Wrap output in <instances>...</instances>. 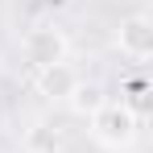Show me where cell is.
I'll use <instances>...</instances> for the list:
<instances>
[{
  "label": "cell",
  "instance_id": "obj_1",
  "mask_svg": "<svg viewBox=\"0 0 153 153\" xmlns=\"http://www.w3.org/2000/svg\"><path fill=\"white\" fill-rule=\"evenodd\" d=\"M91 128H95V137L103 145H116L120 149V145H128L137 137V112L128 103H100L91 112Z\"/></svg>",
  "mask_w": 153,
  "mask_h": 153
},
{
  "label": "cell",
  "instance_id": "obj_2",
  "mask_svg": "<svg viewBox=\"0 0 153 153\" xmlns=\"http://www.w3.org/2000/svg\"><path fill=\"white\" fill-rule=\"evenodd\" d=\"M21 50H25V58L37 66V71H46V66H54V62L66 58V33L58 25H37V29L25 33Z\"/></svg>",
  "mask_w": 153,
  "mask_h": 153
},
{
  "label": "cell",
  "instance_id": "obj_3",
  "mask_svg": "<svg viewBox=\"0 0 153 153\" xmlns=\"http://www.w3.org/2000/svg\"><path fill=\"white\" fill-rule=\"evenodd\" d=\"M116 46H120V54L145 62V58L153 54V21L145 17V13L124 17V21H120V33H116Z\"/></svg>",
  "mask_w": 153,
  "mask_h": 153
},
{
  "label": "cell",
  "instance_id": "obj_4",
  "mask_svg": "<svg viewBox=\"0 0 153 153\" xmlns=\"http://www.w3.org/2000/svg\"><path fill=\"white\" fill-rule=\"evenodd\" d=\"M75 87H79V71L66 66V62H54V66H46V71H37V91H42L46 100H54V103L71 100Z\"/></svg>",
  "mask_w": 153,
  "mask_h": 153
}]
</instances>
